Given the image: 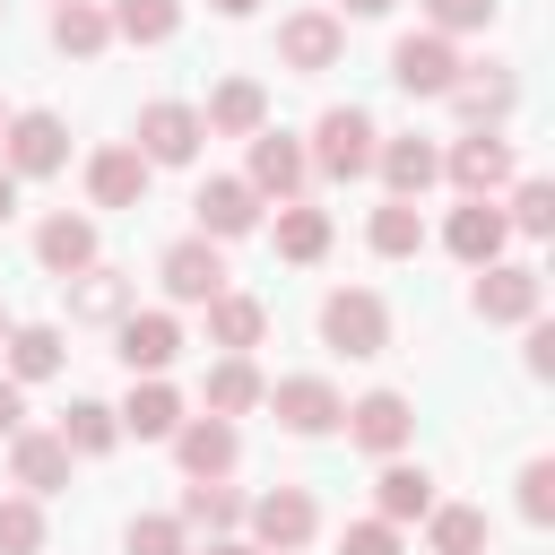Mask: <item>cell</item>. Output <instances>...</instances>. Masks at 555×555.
<instances>
[{
	"mask_svg": "<svg viewBox=\"0 0 555 555\" xmlns=\"http://www.w3.org/2000/svg\"><path fill=\"white\" fill-rule=\"evenodd\" d=\"M321 347H330V356H356V364L382 356V347H390V304H382L373 286H330V295H321Z\"/></svg>",
	"mask_w": 555,
	"mask_h": 555,
	"instance_id": "obj_1",
	"label": "cell"
},
{
	"mask_svg": "<svg viewBox=\"0 0 555 555\" xmlns=\"http://www.w3.org/2000/svg\"><path fill=\"white\" fill-rule=\"evenodd\" d=\"M373 147H382L373 113H364V104H330V113L312 121V147H304V165H321L330 182H356V173H373Z\"/></svg>",
	"mask_w": 555,
	"mask_h": 555,
	"instance_id": "obj_2",
	"label": "cell"
},
{
	"mask_svg": "<svg viewBox=\"0 0 555 555\" xmlns=\"http://www.w3.org/2000/svg\"><path fill=\"white\" fill-rule=\"evenodd\" d=\"M243 529H251V546H260V555H304V546H312V529H321V503H312L304 486H269V494H251V503H243Z\"/></svg>",
	"mask_w": 555,
	"mask_h": 555,
	"instance_id": "obj_3",
	"label": "cell"
},
{
	"mask_svg": "<svg viewBox=\"0 0 555 555\" xmlns=\"http://www.w3.org/2000/svg\"><path fill=\"white\" fill-rule=\"evenodd\" d=\"M0 165H9L17 182H43V173H61V165H69V130H61V113H43V104L9 113V130H0Z\"/></svg>",
	"mask_w": 555,
	"mask_h": 555,
	"instance_id": "obj_4",
	"label": "cell"
},
{
	"mask_svg": "<svg viewBox=\"0 0 555 555\" xmlns=\"http://www.w3.org/2000/svg\"><path fill=\"white\" fill-rule=\"evenodd\" d=\"M347 442L356 451H373V460H399L408 442H416V408H408V390H364V399H347Z\"/></svg>",
	"mask_w": 555,
	"mask_h": 555,
	"instance_id": "obj_5",
	"label": "cell"
},
{
	"mask_svg": "<svg viewBox=\"0 0 555 555\" xmlns=\"http://www.w3.org/2000/svg\"><path fill=\"white\" fill-rule=\"evenodd\" d=\"M338 52H347V17H338V9H295V17H278V61H286L295 78L338 69Z\"/></svg>",
	"mask_w": 555,
	"mask_h": 555,
	"instance_id": "obj_6",
	"label": "cell"
},
{
	"mask_svg": "<svg viewBox=\"0 0 555 555\" xmlns=\"http://www.w3.org/2000/svg\"><path fill=\"white\" fill-rule=\"evenodd\" d=\"M460 69H468V61H460L451 35H399V43H390V87H399V95H451Z\"/></svg>",
	"mask_w": 555,
	"mask_h": 555,
	"instance_id": "obj_7",
	"label": "cell"
},
{
	"mask_svg": "<svg viewBox=\"0 0 555 555\" xmlns=\"http://www.w3.org/2000/svg\"><path fill=\"white\" fill-rule=\"evenodd\" d=\"M199 139H208V130H199V104H182V95L139 104V139H130V147H139L147 165H191Z\"/></svg>",
	"mask_w": 555,
	"mask_h": 555,
	"instance_id": "obj_8",
	"label": "cell"
},
{
	"mask_svg": "<svg viewBox=\"0 0 555 555\" xmlns=\"http://www.w3.org/2000/svg\"><path fill=\"white\" fill-rule=\"evenodd\" d=\"M442 182H451L460 199H494V191L512 182V139H503V130H468V139H451Z\"/></svg>",
	"mask_w": 555,
	"mask_h": 555,
	"instance_id": "obj_9",
	"label": "cell"
},
{
	"mask_svg": "<svg viewBox=\"0 0 555 555\" xmlns=\"http://www.w3.org/2000/svg\"><path fill=\"white\" fill-rule=\"evenodd\" d=\"M538 304H546V286H538L529 260H486L477 286H468V312L477 321H538Z\"/></svg>",
	"mask_w": 555,
	"mask_h": 555,
	"instance_id": "obj_10",
	"label": "cell"
},
{
	"mask_svg": "<svg viewBox=\"0 0 555 555\" xmlns=\"http://www.w3.org/2000/svg\"><path fill=\"white\" fill-rule=\"evenodd\" d=\"M260 408H278V425L286 434H338V416H347V399H338V382H321V373H286V382H269V399Z\"/></svg>",
	"mask_w": 555,
	"mask_h": 555,
	"instance_id": "obj_11",
	"label": "cell"
},
{
	"mask_svg": "<svg viewBox=\"0 0 555 555\" xmlns=\"http://www.w3.org/2000/svg\"><path fill=\"white\" fill-rule=\"evenodd\" d=\"M156 278H165L173 304H217V295H225V251H217L208 234H182V243H165Z\"/></svg>",
	"mask_w": 555,
	"mask_h": 555,
	"instance_id": "obj_12",
	"label": "cell"
},
{
	"mask_svg": "<svg viewBox=\"0 0 555 555\" xmlns=\"http://www.w3.org/2000/svg\"><path fill=\"white\" fill-rule=\"evenodd\" d=\"M113 356L130 364V382H156V373L182 356V321H173V312H121V321H113Z\"/></svg>",
	"mask_w": 555,
	"mask_h": 555,
	"instance_id": "obj_13",
	"label": "cell"
},
{
	"mask_svg": "<svg viewBox=\"0 0 555 555\" xmlns=\"http://www.w3.org/2000/svg\"><path fill=\"white\" fill-rule=\"evenodd\" d=\"M173 460H182V477H191V486H217V477H234L243 434H234L225 416H182V425H173Z\"/></svg>",
	"mask_w": 555,
	"mask_h": 555,
	"instance_id": "obj_14",
	"label": "cell"
},
{
	"mask_svg": "<svg viewBox=\"0 0 555 555\" xmlns=\"http://www.w3.org/2000/svg\"><path fill=\"white\" fill-rule=\"evenodd\" d=\"M304 173H312V165H304V139H286V130H251L243 182H251L260 199H278V208H286V199L304 191Z\"/></svg>",
	"mask_w": 555,
	"mask_h": 555,
	"instance_id": "obj_15",
	"label": "cell"
},
{
	"mask_svg": "<svg viewBox=\"0 0 555 555\" xmlns=\"http://www.w3.org/2000/svg\"><path fill=\"white\" fill-rule=\"evenodd\" d=\"M191 208H199V234H208V243H234V234H251V225H260V208H269V199H260L243 173H208Z\"/></svg>",
	"mask_w": 555,
	"mask_h": 555,
	"instance_id": "obj_16",
	"label": "cell"
},
{
	"mask_svg": "<svg viewBox=\"0 0 555 555\" xmlns=\"http://www.w3.org/2000/svg\"><path fill=\"white\" fill-rule=\"evenodd\" d=\"M503 243H512V225H503V208H494V199H460V208L442 217V251H451L460 269L503 260Z\"/></svg>",
	"mask_w": 555,
	"mask_h": 555,
	"instance_id": "obj_17",
	"label": "cell"
},
{
	"mask_svg": "<svg viewBox=\"0 0 555 555\" xmlns=\"http://www.w3.org/2000/svg\"><path fill=\"white\" fill-rule=\"evenodd\" d=\"M147 173H156V165H147L130 139H113V147L87 156V199H95V208H139V199H147Z\"/></svg>",
	"mask_w": 555,
	"mask_h": 555,
	"instance_id": "obj_18",
	"label": "cell"
},
{
	"mask_svg": "<svg viewBox=\"0 0 555 555\" xmlns=\"http://www.w3.org/2000/svg\"><path fill=\"white\" fill-rule=\"evenodd\" d=\"M373 173H382L390 199H425V191L442 182V147H434V139H382V147H373Z\"/></svg>",
	"mask_w": 555,
	"mask_h": 555,
	"instance_id": "obj_19",
	"label": "cell"
},
{
	"mask_svg": "<svg viewBox=\"0 0 555 555\" xmlns=\"http://www.w3.org/2000/svg\"><path fill=\"white\" fill-rule=\"evenodd\" d=\"M9 477H17V494H35V503H43V494H61V486H69V442H61V434H26V425H17V434H9Z\"/></svg>",
	"mask_w": 555,
	"mask_h": 555,
	"instance_id": "obj_20",
	"label": "cell"
},
{
	"mask_svg": "<svg viewBox=\"0 0 555 555\" xmlns=\"http://www.w3.org/2000/svg\"><path fill=\"white\" fill-rule=\"evenodd\" d=\"M199 130H208V139H251V130H269V87H260V78H225V87L199 104Z\"/></svg>",
	"mask_w": 555,
	"mask_h": 555,
	"instance_id": "obj_21",
	"label": "cell"
},
{
	"mask_svg": "<svg viewBox=\"0 0 555 555\" xmlns=\"http://www.w3.org/2000/svg\"><path fill=\"white\" fill-rule=\"evenodd\" d=\"M35 260L69 286L78 269H95V217H69V208H52L43 225H35Z\"/></svg>",
	"mask_w": 555,
	"mask_h": 555,
	"instance_id": "obj_22",
	"label": "cell"
},
{
	"mask_svg": "<svg viewBox=\"0 0 555 555\" xmlns=\"http://www.w3.org/2000/svg\"><path fill=\"white\" fill-rule=\"evenodd\" d=\"M0 364H9V382L26 390V382H52V373L69 364V347H61V330H52V321H9Z\"/></svg>",
	"mask_w": 555,
	"mask_h": 555,
	"instance_id": "obj_23",
	"label": "cell"
},
{
	"mask_svg": "<svg viewBox=\"0 0 555 555\" xmlns=\"http://www.w3.org/2000/svg\"><path fill=\"white\" fill-rule=\"evenodd\" d=\"M512 95H520V87H512V69H460V87H451L442 104H451V113H460L468 130H503Z\"/></svg>",
	"mask_w": 555,
	"mask_h": 555,
	"instance_id": "obj_24",
	"label": "cell"
},
{
	"mask_svg": "<svg viewBox=\"0 0 555 555\" xmlns=\"http://www.w3.org/2000/svg\"><path fill=\"white\" fill-rule=\"evenodd\" d=\"M199 399H208V416H225V425H234V416H251V408L269 399V382H260V364H251V356H217V364H208V382H199Z\"/></svg>",
	"mask_w": 555,
	"mask_h": 555,
	"instance_id": "obj_25",
	"label": "cell"
},
{
	"mask_svg": "<svg viewBox=\"0 0 555 555\" xmlns=\"http://www.w3.org/2000/svg\"><path fill=\"white\" fill-rule=\"evenodd\" d=\"M121 416V434H139V442H173V425H182V390L156 373V382H130V399L113 408Z\"/></svg>",
	"mask_w": 555,
	"mask_h": 555,
	"instance_id": "obj_26",
	"label": "cell"
},
{
	"mask_svg": "<svg viewBox=\"0 0 555 555\" xmlns=\"http://www.w3.org/2000/svg\"><path fill=\"white\" fill-rule=\"evenodd\" d=\"M425 512H434V477L408 468V460H382V477H373V520L408 529V520H425Z\"/></svg>",
	"mask_w": 555,
	"mask_h": 555,
	"instance_id": "obj_27",
	"label": "cell"
},
{
	"mask_svg": "<svg viewBox=\"0 0 555 555\" xmlns=\"http://www.w3.org/2000/svg\"><path fill=\"white\" fill-rule=\"evenodd\" d=\"M260 338H269V304H260V295H234V286H225V295L208 304V347H225V356H251Z\"/></svg>",
	"mask_w": 555,
	"mask_h": 555,
	"instance_id": "obj_28",
	"label": "cell"
},
{
	"mask_svg": "<svg viewBox=\"0 0 555 555\" xmlns=\"http://www.w3.org/2000/svg\"><path fill=\"white\" fill-rule=\"evenodd\" d=\"M121 312H130V278H121V269H104V260H95V269H78V278H69V321H104V330H113Z\"/></svg>",
	"mask_w": 555,
	"mask_h": 555,
	"instance_id": "obj_29",
	"label": "cell"
},
{
	"mask_svg": "<svg viewBox=\"0 0 555 555\" xmlns=\"http://www.w3.org/2000/svg\"><path fill=\"white\" fill-rule=\"evenodd\" d=\"M425 546H434V555H486L494 529H486L477 503H434V512H425Z\"/></svg>",
	"mask_w": 555,
	"mask_h": 555,
	"instance_id": "obj_30",
	"label": "cell"
},
{
	"mask_svg": "<svg viewBox=\"0 0 555 555\" xmlns=\"http://www.w3.org/2000/svg\"><path fill=\"white\" fill-rule=\"evenodd\" d=\"M113 43V17L95 9V0H61L52 9V52H69V61H95Z\"/></svg>",
	"mask_w": 555,
	"mask_h": 555,
	"instance_id": "obj_31",
	"label": "cell"
},
{
	"mask_svg": "<svg viewBox=\"0 0 555 555\" xmlns=\"http://www.w3.org/2000/svg\"><path fill=\"white\" fill-rule=\"evenodd\" d=\"M52 434L69 442V460H104V451L121 442V416H113L104 399H69V416H61Z\"/></svg>",
	"mask_w": 555,
	"mask_h": 555,
	"instance_id": "obj_32",
	"label": "cell"
},
{
	"mask_svg": "<svg viewBox=\"0 0 555 555\" xmlns=\"http://www.w3.org/2000/svg\"><path fill=\"white\" fill-rule=\"evenodd\" d=\"M364 243H373L382 260H416V251H425V217H416V199H382L373 225H364Z\"/></svg>",
	"mask_w": 555,
	"mask_h": 555,
	"instance_id": "obj_33",
	"label": "cell"
},
{
	"mask_svg": "<svg viewBox=\"0 0 555 555\" xmlns=\"http://www.w3.org/2000/svg\"><path fill=\"white\" fill-rule=\"evenodd\" d=\"M182 529H208V538H234L243 529V494L217 477V486H182V512H173Z\"/></svg>",
	"mask_w": 555,
	"mask_h": 555,
	"instance_id": "obj_34",
	"label": "cell"
},
{
	"mask_svg": "<svg viewBox=\"0 0 555 555\" xmlns=\"http://www.w3.org/2000/svg\"><path fill=\"white\" fill-rule=\"evenodd\" d=\"M321 251H330V208L286 199L278 208V260H321Z\"/></svg>",
	"mask_w": 555,
	"mask_h": 555,
	"instance_id": "obj_35",
	"label": "cell"
},
{
	"mask_svg": "<svg viewBox=\"0 0 555 555\" xmlns=\"http://www.w3.org/2000/svg\"><path fill=\"white\" fill-rule=\"evenodd\" d=\"M104 17H113L121 43H165V35L182 26V0H113Z\"/></svg>",
	"mask_w": 555,
	"mask_h": 555,
	"instance_id": "obj_36",
	"label": "cell"
},
{
	"mask_svg": "<svg viewBox=\"0 0 555 555\" xmlns=\"http://www.w3.org/2000/svg\"><path fill=\"white\" fill-rule=\"evenodd\" d=\"M0 555H43V503L35 494H0Z\"/></svg>",
	"mask_w": 555,
	"mask_h": 555,
	"instance_id": "obj_37",
	"label": "cell"
},
{
	"mask_svg": "<svg viewBox=\"0 0 555 555\" xmlns=\"http://www.w3.org/2000/svg\"><path fill=\"white\" fill-rule=\"evenodd\" d=\"M191 546V529L173 520V512H139L130 529H121V555H182Z\"/></svg>",
	"mask_w": 555,
	"mask_h": 555,
	"instance_id": "obj_38",
	"label": "cell"
},
{
	"mask_svg": "<svg viewBox=\"0 0 555 555\" xmlns=\"http://www.w3.org/2000/svg\"><path fill=\"white\" fill-rule=\"evenodd\" d=\"M503 225H520V234H555V182H512V208H503Z\"/></svg>",
	"mask_w": 555,
	"mask_h": 555,
	"instance_id": "obj_39",
	"label": "cell"
},
{
	"mask_svg": "<svg viewBox=\"0 0 555 555\" xmlns=\"http://www.w3.org/2000/svg\"><path fill=\"white\" fill-rule=\"evenodd\" d=\"M503 0H425V35H486Z\"/></svg>",
	"mask_w": 555,
	"mask_h": 555,
	"instance_id": "obj_40",
	"label": "cell"
},
{
	"mask_svg": "<svg viewBox=\"0 0 555 555\" xmlns=\"http://www.w3.org/2000/svg\"><path fill=\"white\" fill-rule=\"evenodd\" d=\"M520 520L529 529L555 520V460H520Z\"/></svg>",
	"mask_w": 555,
	"mask_h": 555,
	"instance_id": "obj_41",
	"label": "cell"
},
{
	"mask_svg": "<svg viewBox=\"0 0 555 555\" xmlns=\"http://www.w3.org/2000/svg\"><path fill=\"white\" fill-rule=\"evenodd\" d=\"M338 555H399V529H390V520H347Z\"/></svg>",
	"mask_w": 555,
	"mask_h": 555,
	"instance_id": "obj_42",
	"label": "cell"
},
{
	"mask_svg": "<svg viewBox=\"0 0 555 555\" xmlns=\"http://www.w3.org/2000/svg\"><path fill=\"white\" fill-rule=\"evenodd\" d=\"M520 330H529L520 364H529V382H546V373H555V321H520Z\"/></svg>",
	"mask_w": 555,
	"mask_h": 555,
	"instance_id": "obj_43",
	"label": "cell"
},
{
	"mask_svg": "<svg viewBox=\"0 0 555 555\" xmlns=\"http://www.w3.org/2000/svg\"><path fill=\"white\" fill-rule=\"evenodd\" d=\"M17 425H26V390L0 373V434H17Z\"/></svg>",
	"mask_w": 555,
	"mask_h": 555,
	"instance_id": "obj_44",
	"label": "cell"
},
{
	"mask_svg": "<svg viewBox=\"0 0 555 555\" xmlns=\"http://www.w3.org/2000/svg\"><path fill=\"white\" fill-rule=\"evenodd\" d=\"M399 0H338V17H390Z\"/></svg>",
	"mask_w": 555,
	"mask_h": 555,
	"instance_id": "obj_45",
	"label": "cell"
},
{
	"mask_svg": "<svg viewBox=\"0 0 555 555\" xmlns=\"http://www.w3.org/2000/svg\"><path fill=\"white\" fill-rule=\"evenodd\" d=\"M9 217H17V173L0 165V225H9Z\"/></svg>",
	"mask_w": 555,
	"mask_h": 555,
	"instance_id": "obj_46",
	"label": "cell"
},
{
	"mask_svg": "<svg viewBox=\"0 0 555 555\" xmlns=\"http://www.w3.org/2000/svg\"><path fill=\"white\" fill-rule=\"evenodd\" d=\"M208 555H260L251 538H208Z\"/></svg>",
	"mask_w": 555,
	"mask_h": 555,
	"instance_id": "obj_47",
	"label": "cell"
},
{
	"mask_svg": "<svg viewBox=\"0 0 555 555\" xmlns=\"http://www.w3.org/2000/svg\"><path fill=\"white\" fill-rule=\"evenodd\" d=\"M208 9H217V17H251L260 0H208Z\"/></svg>",
	"mask_w": 555,
	"mask_h": 555,
	"instance_id": "obj_48",
	"label": "cell"
},
{
	"mask_svg": "<svg viewBox=\"0 0 555 555\" xmlns=\"http://www.w3.org/2000/svg\"><path fill=\"white\" fill-rule=\"evenodd\" d=\"M0 338H9V304H0Z\"/></svg>",
	"mask_w": 555,
	"mask_h": 555,
	"instance_id": "obj_49",
	"label": "cell"
},
{
	"mask_svg": "<svg viewBox=\"0 0 555 555\" xmlns=\"http://www.w3.org/2000/svg\"><path fill=\"white\" fill-rule=\"evenodd\" d=\"M0 130H9V104H0Z\"/></svg>",
	"mask_w": 555,
	"mask_h": 555,
	"instance_id": "obj_50",
	"label": "cell"
},
{
	"mask_svg": "<svg viewBox=\"0 0 555 555\" xmlns=\"http://www.w3.org/2000/svg\"><path fill=\"white\" fill-rule=\"evenodd\" d=\"M0 9H9V0H0Z\"/></svg>",
	"mask_w": 555,
	"mask_h": 555,
	"instance_id": "obj_51",
	"label": "cell"
},
{
	"mask_svg": "<svg viewBox=\"0 0 555 555\" xmlns=\"http://www.w3.org/2000/svg\"><path fill=\"white\" fill-rule=\"evenodd\" d=\"M52 9H61V0H52Z\"/></svg>",
	"mask_w": 555,
	"mask_h": 555,
	"instance_id": "obj_52",
	"label": "cell"
}]
</instances>
